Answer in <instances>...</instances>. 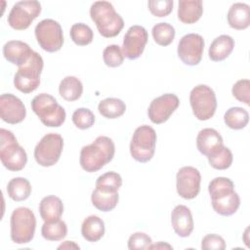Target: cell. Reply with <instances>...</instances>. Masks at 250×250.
Instances as JSON below:
<instances>
[{
    "label": "cell",
    "mask_w": 250,
    "mask_h": 250,
    "mask_svg": "<svg viewBox=\"0 0 250 250\" xmlns=\"http://www.w3.org/2000/svg\"><path fill=\"white\" fill-rule=\"evenodd\" d=\"M114 152L115 146L112 140L106 136H99L91 145L82 147L80 165L86 172H97L112 160Z\"/></svg>",
    "instance_id": "obj_1"
},
{
    "label": "cell",
    "mask_w": 250,
    "mask_h": 250,
    "mask_svg": "<svg viewBox=\"0 0 250 250\" xmlns=\"http://www.w3.org/2000/svg\"><path fill=\"white\" fill-rule=\"evenodd\" d=\"M90 16L100 34L105 38L117 36L124 27V21L107 1H96L90 8Z\"/></svg>",
    "instance_id": "obj_2"
},
{
    "label": "cell",
    "mask_w": 250,
    "mask_h": 250,
    "mask_svg": "<svg viewBox=\"0 0 250 250\" xmlns=\"http://www.w3.org/2000/svg\"><path fill=\"white\" fill-rule=\"evenodd\" d=\"M0 159L5 168L14 172L22 170L27 162L25 150L14 134L4 128L0 129Z\"/></svg>",
    "instance_id": "obj_3"
},
{
    "label": "cell",
    "mask_w": 250,
    "mask_h": 250,
    "mask_svg": "<svg viewBox=\"0 0 250 250\" xmlns=\"http://www.w3.org/2000/svg\"><path fill=\"white\" fill-rule=\"evenodd\" d=\"M31 108L47 127H60L65 120V110L57 100L46 93L35 96L31 101Z\"/></svg>",
    "instance_id": "obj_4"
},
{
    "label": "cell",
    "mask_w": 250,
    "mask_h": 250,
    "mask_svg": "<svg viewBox=\"0 0 250 250\" xmlns=\"http://www.w3.org/2000/svg\"><path fill=\"white\" fill-rule=\"evenodd\" d=\"M44 66L42 57L35 51L32 52L29 60L19 66L14 76L15 87L24 94H29L37 89L40 84V75Z\"/></svg>",
    "instance_id": "obj_5"
},
{
    "label": "cell",
    "mask_w": 250,
    "mask_h": 250,
    "mask_svg": "<svg viewBox=\"0 0 250 250\" xmlns=\"http://www.w3.org/2000/svg\"><path fill=\"white\" fill-rule=\"evenodd\" d=\"M11 238L15 243L25 244L30 242L35 233L36 218L31 209L18 207L11 215Z\"/></svg>",
    "instance_id": "obj_6"
},
{
    "label": "cell",
    "mask_w": 250,
    "mask_h": 250,
    "mask_svg": "<svg viewBox=\"0 0 250 250\" xmlns=\"http://www.w3.org/2000/svg\"><path fill=\"white\" fill-rule=\"evenodd\" d=\"M155 145V130L148 125H142L133 134L130 143V153L138 162L146 163L154 155Z\"/></svg>",
    "instance_id": "obj_7"
},
{
    "label": "cell",
    "mask_w": 250,
    "mask_h": 250,
    "mask_svg": "<svg viewBox=\"0 0 250 250\" xmlns=\"http://www.w3.org/2000/svg\"><path fill=\"white\" fill-rule=\"evenodd\" d=\"M192 112L198 120H208L216 112L217 99L215 92L209 86L200 84L195 86L189 94Z\"/></svg>",
    "instance_id": "obj_8"
},
{
    "label": "cell",
    "mask_w": 250,
    "mask_h": 250,
    "mask_svg": "<svg viewBox=\"0 0 250 250\" xmlns=\"http://www.w3.org/2000/svg\"><path fill=\"white\" fill-rule=\"evenodd\" d=\"M35 37L39 46L49 53H54L62 47L63 34L61 24L52 19L42 20L35 26Z\"/></svg>",
    "instance_id": "obj_9"
},
{
    "label": "cell",
    "mask_w": 250,
    "mask_h": 250,
    "mask_svg": "<svg viewBox=\"0 0 250 250\" xmlns=\"http://www.w3.org/2000/svg\"><path fill=\"white\" fill-rule=\"evenodd\" d=\"M63 148V139L61 135L50 133L45 135L34 148L35 161L43 166L55 165L62 154Z\"/></svg>",
    "instance_id": "obj_10"
},
{
    "label": "cell",
    "mask_w": 250,
    "mask_h": 250,
    "mask_svg": "<svg viewBox=\"0 0 250 250\" xmlns=\"http://www.w3.org/2000/svg\"><path fill=\"white\" fill-rule=\"evenodd\" d=\"M40 12L41 4L38 1L17 2L8 15V23L16 30L26 29L39 16Z\"/></svg>",
    "instance_id": "obj_11"
},
{
    "label": "cell",
    "mask_w": 250,
    "mask_h": 250,
    "mask_svg": "<svg viewBox=\"0 0 250 250\" xmlns=\"http://www.w3.org/2000/svg\"><path fill=\"white\" fill-rule=\"evenodd\" d=\"M204 50V39L197 33L184 35L178 44V56L187 65H196L200 62Z\"/></svg>",
    "instance_id": "obj_12"
},
{
    "label": "cell",
    "mask_w": 250,
    "mask_h": 250,
    "mask_svg": "<svg viewBox=\"0 0 250 250\" xmlns=\"http://www.w3.org/2000/svg\"><path fill=\"white\" fill-rule=\"evenodd\" d=\"M177 192L185 199L195 198L200 190L201 175L200 172L192 166H184L180 168L176 176Z\"/></svg>",
    "instance_id": "obj_13"
},
{
    "label": "cell",
    "mask_w": 250,
    "mask_h": 250,
    "mask_svg": "<svg viewBox=\"0 0 250 250\" xmlns=\"http://www.w3.org/2000/svg\"><path fill=\"white\" fill-rule=\"evenodd\" d=\"M180 100L176 95L170 93L161 95L150 103L147 109L148 118L154 124L164 123L178 108Z\"/></svg>",
    "instance_id": "obj_14"
},
{
    "label": "cell",
    "mask_w": 250,
    "mask_h": 250,
    "mask_svg": "<svg viewBox=\"0 0 250 250\" xmlns=\"http://www.w3.org/2000/svg\"><path fill=\"white\" fill-rule=\"evenodd\" d=\"M148 35L146 29L142 25L131 26L124 35L122 51L124 57L129 60L138 59L144 52L147 43Z\"/></svg>",
    "instance_id": "obj_15"
},
{
    "label": "cell",
    "mask_w": 250,
    "mask_h": 250,
    "mask_svg": "<svg viewBox=\"0 0 250 250\" xmlns=\"http://www.w3.org/2000/svg\"><path fill=\"white\" fill-rule=\"evenodd\" d=\"M26 115L23 103L13 94H3L0 97V117L9 124L21 123Z\"/></svg>",
    "instance_id": "obj_16"
},
{
    "label": "cell",
    "mask_w": 250,
    "mask_h": 250,
    "mask_svg": "<svg viewBox=\"0 0 250 250\" xmlns=\"http://www.w3.org/2000/svg\"><path fill=\"white\" fill-rule=\"evenodd\" d=\"M171 223L175 232L181 237H188L193 230V219L189 208L177 205L171 213Z\"/></svg>",
    "instance_id": "obj_17"
},
{
    "label": "cell",
    "mask_w": 250,
    "mask_h": 250,
    "mask_svg": "<svg viewBox=\"0 0 250 250\" xmlns=\"http://www.w3.org/2000/svg\"><path fill=\"white\" fill-rule=\"evenodd\" d=\"M223 146L222 136L213 128L202 129L196 137V146L198 150L207 157L214 154Z\"/></svg>",
    "instance_id": "obj_18"
},
{
    "label": "cell",
    "mask_w": 250,
    "mask_h": 250,
    "mask_svg": "<svg viewBox=\"0 0 250 250\" xmlns=\"http://www.w3.org/2000/svg\"><path fill=\"white\" fill-rule=\"evenodd\" d=\"M32 52L33 50L30 49L28 44L20 40L8 41L3 46V55L5 59L18 66L25 63L29 60Z\"/></svg>",
    "instance_id": "obj_19"
},
{
    "label": "cell",
    "mask_w": 250,
    "mask_h": 250,
    "mask_svg": "<svg viewBox=\"0 0 250 250\" xmlns=\"http://www.w3.org/2000/svg\"><path fill=\"white\" fill-rule=\"evenodd\" d=\"M211 200L215 212L222 216H230L234 214L240 205L239 195L234 190L212 197Z\"/></svg>",
    "instance_id": "obj_20"
},
{
    "label": "cell",
    "mask_w": 250,
    "mask_h": 250,
    "mask_svg": "<svg viewBox=\"0 0 250 250\" xmlns=\"http://www.w3.org/2000/svg\"><path fill=\"white\" fill-rule=\"evenodd\" d=\"M227 18L230 27L237 30L245 29L250 24V8L245 3H234L230 6Z\"/></svg>",
    "instance_id": "obj_21"
},
{
    "label": "cell",
    "mask_w": 250,
    "mask_h": 250,
    "mask_svg": "<svg viewBox=\"0 0 250 250\" xmlns=\"http://www.w3.org/2000/svg\"><path fill=\"white\" fill-rule=\"evenodd\" d=\"M203 3L201 0H181L179 1L178 18L188 24L196 22L202 16Z\"/></svg>",
    "instance_id": "obj_22"
},
{
    "label": "cell",
    "mask_w": 250,
    "mask_h": 250,
    "mask_svg": "<svg viewBox=\"0 0 250 250\" xmlns=\"http://www.w3.org/2000/svg\"><path fill=\"white\" fill-rule=\"evenodd\" d=\"M63 212L62 200L55 195H48L42 198L39 204V213L44 222L60 220Z\"/></svg>",
    "instance_id": "obj_23"
},
{
    "label": "cell",
    "mask_w": 250,
    "mask_h": 250,
    "mask_svg": "<svg viewBox=\"0 0 250 250\" xmlns=\"http://www.w3.org/2000/svg\"><path fill=\"white\" fill-rule=\"evenodd\" d=\"M234 48V40L229 35H220L213 40L209 47V58L214 62L227 59Z\"/></svg>",
    "instance_id": "obj_24"
},
{
    "label": "cell",
    "mask_w": 250,
    "mask_h": 250,
    "mask_svg": "<svg viewBox=\"0 0 250 250\" xmlns=\"http://www.w3.org/2000/svg\"><path fill=\"white\" fill-rule=\"evenodd\" d=\"M81 234L87 241H99L104 234V221L96 215L88 216L82 223Z\"/></svg>",
    "instance_id": "obj_25"
},
{
    "label": "cell",
    "mask_w": 250,
    "mask_h": 250,
    "mask_svg": "<svg viewBox=\"0 0 250 250\" xmlns=\"http://www.w3.org/2000/svg\"><path fill=\"white\" fill-rule=\"evenodd\" d=\"M59 93L67 102L78 100L83 93L82 82L75 76L64 77L59 86Z\"/></svg>",
    "instance_id": "obj_26"
},
{
    "label": "cell",
    "mask_w": 250,
    "mask_h": 250,
    "mask_svg": "<svg viewBox=\"0 0 250 250\" xmlns=\"http://www.w3.org/2000/svg\"><path fill=\"white\" fill-rule=\"evenodd\" d=\"M7 192L9 197L14 201H22L29 197L31 193V185L25 178H13L7 185Z\"/></svg>",
    "instance_id": "obj_27"
},
{
    "label": "cell",
    "mask_w": 250,
    "mask_h": 250,
    "mask_svg": "<svg viewBox=\"0 0 250 250\" xmlns=\"http://www.w3.org/2000/svg\"><path fill=\"white\" fill-rule=\"evenodd\" d=\"M91 200L93 205L100 211L109 212L115 208L118 203L119 196L117 192L103 191L95 188L91 195Z\"/></svg>",
    "instance_id": "obj_28"
},
{
    "label": "cell",
    "mask_w": 250,
    "mask_h": 250,
    "mask_svg": "<svg viewBox=\"0 0 250 250\" xmlns=\"http://www.w3.org/2000/svg\"><path fill=\"white\" fill-rule=\"evenodd\" d=\"M98 109L104 117L108 119H115L125 113L126 104L120 99L106 98L100 102Z\"/></svg>",
    "instance_id": "obj_29"
},
{
    "label": "cell",
    "mask_w": 250,
    "mask_h": 250,
    "mask_svg": "<svg viewBox=\"0 0 250 250\" xmlns=\"http://www.w3.org/2000/svg\"><path fill=\"white\" fill-rule=\"evenodd\" d=\"M224 120L228 127L233 130H240L248 124L249 113L242 107L233 106L226 111Z\"/></svg>",
    "instance_id": "obj_30"
},
{
    "label": "cell",
    "mask_w": 250,
    "mask_h": 250,
    "mask_svg": "<svg viewBox=\"0 0 250 250\" xmlns=\"http://www.w3.org/2000/svg\"><path fill=\"white\" fill-rule=\"evenodd\" d=\"M67 227L62 220L45 222L41 228L42 236L50 241H59L66 236Z\"/></svg>",
    "instance_id": "obj_31"
},
{
    "label": "cell",
    "mask_w": 250,
    "mask_h": 250,
    "mask_svg": "<svg viewBox=\"0 0 250 250\" xmlns=\"http://www.w3.org/2000/svg\"><path fill=\"white\" fill-rule=\"evenodd\" d=\"M153 40L160 46L170 45L175 38V28L167 22L156 23L151 30Z\"/></svg>",
    "instance_id": "obj_32"
},
{
    "label": "cell",
    "mask_w": 250,
    "mask_h": 250,
    "mask_svg": "<svg viewBox=\"0 0 250 250\" xmlns=\"http://www.w3.org/2000/svg\"><path fill=\"white\" fill-rule=\"evenodd\" d=\"M122 186V178L116 172H106L100 176L96 181V188L108 191V192H117L120 187Z\"/></svg>",
    "instance_id": "obj_33"
},
{
    "label": "cell",
    "mask_w": 250,
    "mask_h": 250,
    "mask_svg": "<svg viewBox=\"0 0 250 250\" xmlns=\"http://www.w3.org/2000/svg\"><path fill=\"white\" fill-rule=\"evenodd\" d=\"M70 37L78 46H85L93 41L94 33L91 27L85 23H74L70 28Z\"/></svg>",
    "instance_id": "obj_34"
},
{
    "label": "cell",
    "mask_w": 250,
    "mask_h": 250,
    "mask_svg": "<svg viewBox=\"0 0 250 250\" xmlns=\"http://www.w3.org/2000/svg\"><path fill=\"white\" fill-rule=\"evenodd\" d=\"M209 164L218 170H226L230 167L232 163V153L227 146H223L214 154L207 157Z\"/></svg>",
    "instance_id": "obj_35"
},
{
    "label": "cell",
    "mask_w": 250,
    "mask_h": 250,
    "mask_svg": "<svg viewBox=\"0 0 250 250\" xmlns=\"http://www.w3.org/2000/svg\"><path fill=\"white\" fill-rule=\"evenodd\" d=\"M104 63L109 67H117L124 62V55L121 48L116 44L108 45L103 52Z\"/></svg>",
    "instance_id": "obj_36"
},
{
    "label": "cell",
    "mask_w": 250,
    "mask_h": 250,
    "mask_svg": "<svg viewBox=\"0 0 250 250\" xmlns=\"http://www.w3.org/2000/svg\"><path fill=\"white\" fill-rule=\"evenodd\" d=\"M72 122L77 128L81 130H86L91 128L94 125L95 115L90 109L85 107H80L73 112Z\"/></svg>",
    "instance_id": "obj_37"
},
{
    "label": "cell",
    "mask_w": 250,
    "mask_h": 250,
    "mask_svg": "<svg viewBox=\"0 0 250 250\" xmlns=\"http://www.w3.org/2000/svg\"><path fill=\"white\" fill-rule=\"evenodd\" d=\"M231 190H234V184L230 179L226 177H217L213 179L208 186V191L211 197H215Z\"/></svg>",
    "instance_id": "obj_38"
},
{
    "label": "cell",
    "mask_w": 250,
    "mask_h": 250,
    "mask_svg": "<svg viewBox=\"0 0 250 250\" xmlns=\"http://www.w3.org/2000/svg\"><path fill=\"white\" fill-rule=\"evenodd\" d=\"M173 5L172 0H150L147 2L150 13L158 18L168 16L173 10Z\"/></svg>",
    "instance_id": "obj_39"
},
{
    "label": "cell",
    "mask_w": 250,
    "mask_h": 250,
    "mask_svg": "<svg viewBox=\"0 0 250 250\" xmlns=\"http://www.w3.org/2000/svg\"><path fill=\"white\" fill-rule=\"evenodd\" d=\"M232 96L239 102L249 105L250 102V81L248 79L238 80L231 89Z\"/></svg>",
    "instance_id": "obj_40"
},
{
    "label": "cell",
    "mask_w": 250,
    "mask_h": 250,
    "mask_svg": "<svg viewBox=\"0 0 250 250\" xmlns=\"http://www.w3.org/2000/svg\"><path fill=\"white\" fill-rule=\"evenodd\" d=\"M152 244L150 236L145 232H135L128 239V248L130 250L149 249Z\"/></svg>",
    "instance_id": "obj_41"
},
{
    "label": "cell",
    "mask_w": 250,
    "mask_h": 250,
    "mask_svg": "<svg viewBox=\"0 0 250 250\" xmlns=\"http://www.w3.org/2000/svg\"><path fill=\"white\" fill-rule=\"evenodd\" d=\"M201 248L204 250H224L226 248V242L222 236L215 233H209L202 238Z\"/></svg>",
    "instance_id": "obj_42"
},
{
    "label": "cell",
    "mask_w": 250,
    "mask_h": 250,
    "mask_svg": "<svg viewBox=\"0 0 250 250\" xmlns=\"http://www.w3.org/2000/svg\"><path fill=\"white\" fill-rule=\"evenodd\" d=\"M80 247L73 241H64L60 246H58V249H79Z\"/></svg>",
    "instance_id": "obj_43"
},
{
    "label": "cell",
    "mask_w": 250,
    "mask_h": 250,
    "mask_svg": "<svg viewBox=\"0 0 250 250\" xmlns=\"http://www.w3.org/2000/svg\"><path fill=\"white\" fill-rule=\"evenodd\" d=\"M165 248H168V249H172L173 247L167 243H164L162 241H159L158 243L156 244H151L149 249H165Z\"/></svg>",
    "instance_id": "obj_44"
}]
</instances>
